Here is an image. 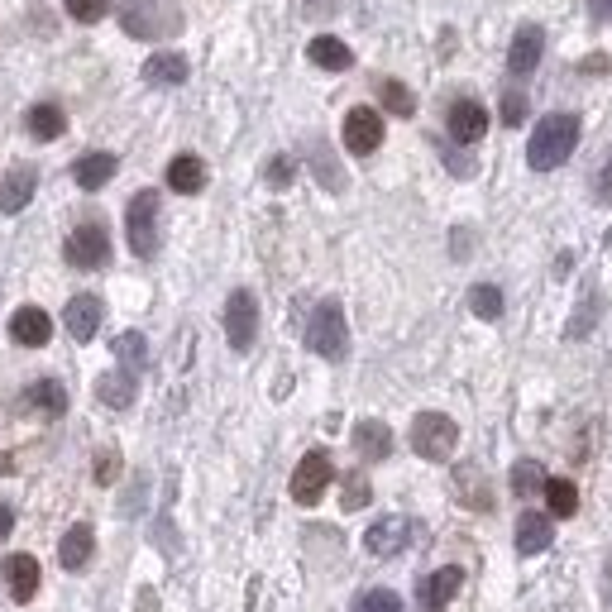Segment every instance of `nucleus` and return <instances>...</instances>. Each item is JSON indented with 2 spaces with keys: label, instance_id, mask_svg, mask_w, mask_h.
<instances>
[{
  "label": "nucleus",
  "instance_id": "nucleus-1",
  "mask_svg": "<svg viewBox=\"0 0 612 612\" xmlns=\"http://www.w3.org/2000/svg\"><path fill=\"white\" fill-rule=\"evenodd\" d=\"M579 144V120L574 115H546L536 130H531V144H526V163L536 168V173H550V168H560L569 153Z\"/></svg>",
  "mask_w": 612,
  "mask_h": 612
},
{
  "label": "nucleus",
  "instance_id": "nucleus-2",
  "mask_svg": "<svg viewBox=\"0 0 612 612\" xmlns=\"http://www.w3.org/2000/svg\"><path fill=\"white\" fill-rule=\"evenodd\" d=\"M120 24H125L130 39H168V34L182 29V10L173 0H125Z\"/></svg>",
  "mask_w": 612,
  "mask_h": 612
},
{
  "label": "nucleus",
  "instance_id": "nucleus-3",
  "mask_svg": "<svg viewBox=\"0 0 612 612\" xmlns=\"http://www.w3.org/2000/svg\"><path fill=\"white\" fill-rule=\"evenodd\" d=\"M306 350L321 354V359H345L350 354V326H345V311L340 302H321L311 311V326H306Z\"/></svg>",
  "mask_w": 612,
  "mask_h": 612
},
{
  "label": "nucleus",
  "instance_id": "nucleus-4",
  "mask_svg": "<svg viewBox=\"0 0 612 612\" xmlns=\"http://www.w3.org/2000/svg\"><path fill=\"white\" fill-rule=\"evenodd\" d=\"M455 445H459V426L445 412H421L412 421V450L421 459L440 464V459L455 455Z\"/></svg>",
  "mask_w": 612,
  "mask_h": 612
},
{
  "label": "nucleus",
  "instance_id": "nucleus-5",
  "mask_svg": "<svg viewBox=\"0 0 612 612\" xmlns=\"http://www.w3.org/2000/svg\"><path fill=\"white\" fill-rule=\"evenodd\" d=\"M125 240L139 259L158 254V192H134L130 211H125Z\"/></svg>",
  "mask_w": 612,
  "mask_h": 612
},
{
  "label": "nucleus",
  "instance_id": "nucleus-6",
  "mask_svg": "<svg viewBox=\"0 0 612 612\" xmlns=\"http://www.w3.org/2000/svg\"><path fill=\"white\" fill-rule=\"evenodd\" d=\"M330 479H335V464H330L326 450H311V455H302V464L292 469V503L316 507L321 498H326Z\"/></svg>",
  "mask_w": 612,
  "mask_h": 612
},
{
  "label": "nucleus",
  "instance_id": "nucleus-7",
  "mask_svg": "<svg viewBox=\"0 0 612 612\" xmlns=\"http://www.w3.org/2000/svg\"><path fill=\"white\" fill-rule=\"evenodd\" d=\"M67 263L72 268H106L110 259V235L106 225H96V220H87V225H77L72 235H67Z\"/></svg>",
  "mask_w": 612,
  "mask_h": 612
},
{
  "label": "nucleus",
  "instance_id": "nucleus-8",
  "mask_svg": "<svg viewBox=\"0 0 612 612\" xmlns=\"http://www.w3.org/2000/svg\"><path fill=\"white\" fill-rule=\"evenodd\" d=\"M254 330H259V302H254V292H230V302H225V340H230V350H249L254 345Z\"/></svg>",
  "mask_w": 612,
  "mask_h": 612
},
{
  "label": "nucleus",
  "instance_id": "nucleus-9",
  "mask_svg": "<svg viewBox=\"0 0 612 612\" xmlns=\"http://www.w3.org/2000/svg\"><path fill=\"white\" fill-rule=\"evenodd\" d=\"M378 144H383V115L369 106H354L350 115H345V149L364 158V153H373Z\"/></svg>",
  "mask_w": 612,
  "mask_h": 612
},
{
  "label": "nucleus",
  "instance_id": "nucleus-10",
  "mask_svg": "<svg viewBox=\"0 0 612 612\" xmlns=\"http://www.w3.org/2000/svg\"><path fill=\"white\" fill-rule=\"evenodd\" d=\"M541 53H546V29H541V24H522V29L512 34V48H507L512 77H531L536 63H541Z\"/></svg>",
  "mask_w": 612,
  "mask_h": 612
},
{
  "label": "nucleus",
  "instance_id": "nucleus-11",
  "mask_svg": "<svg viewBox=\"0 0 612 612\" xmlns=\"http://www.w3.org/2000/svg\"><path fill=\"white\" fill-rule=\"evenodd\" d=\"M101 316H106V306H101V297H91V292H77V297L63 306L67 335H72V340H82V345L101 330Z\"/></svg>",
  "mask_w": 612,
  "mask_h": 612
},
{
  "label": "nucleus",
  "instance_id": "nucleus-12",
  "mask_svg": "<svg viewBox=\"0 0 612 612\" xmlns=\"http://www.w3.org/2000/svg\"><path fill=\"white\" fill-rule=\"evenodd\" d=\"M459 584H464V569L445 565V569H436V574H426V579H421V589H416V603H421L426 612H445L450 603H455Z\"/></svg>",
  "mask_w": 612,
  "mask_h": 612
},
{
  "label": "nucleus",
  "instance_id": "nucleus-13",
  "mask_svg": "<svg viewBox=\"0 0 612 612\" xmlns=\"http://www.w3.org/2000/svg\"><path fill=\"white\" fill-rule=\"evenodd\" d=\"M407 541H412V522H407V517H383V522H373L369 531H364V550L378 555V560L397 555Z\"/></svg>",
  "mask_w": 612,
  "mask_h": 612
},
{
  "label": "nucleus",
  "instance_id": "nucleus-14",
  "mask_svg": "<svg viewBox=\"0 0 612 612\" xmlns=\"http://www.w3.org/2000/svg\"><path fill=\"white\" fill-rule=\"evenodd\" d=\"M0 579H5V589H10L15 603H29V598L39 593V560H34V555H5Z\"/></svg>",
  "mask_w": 612,
  "mask_h": 612
},
{
  "label": "nucleus",
  "instance_id": "nucleus-15",
  "mask_svg": "<svg viewBox=\"0 0 612 612\" xmlns=\"http://www.w3.org/2000/svg\"><path fill=\"white\" fill-rule=\"evenodd\" d=\"M48 335H53V321H48V311H39V306H20V311L10 316V340H15V345L39 350V345H48Z\"/></svg>",
  "mask_w": 612,
  "mask_h": 612
},
{
  "label": "nucleus",
  "instance_id": "nucleus-16",
  "mask_svg": "<svg viewBox=\"0 0 612 612\" xmlns=\"http://www.w3.org/2000/svg\"><path fill=\"white\" fill-rule=\"evenodd\" d=\"M488 134V110L479 101H455L450 106V139L455 144H479Z\"/></svg>",
  "mask_w": 612,
  "mask_h": 612
},
{
  "label": "nucleus",
  "instance_id": "nucleus-17",
  "mask_svg": "<svg viewBox=\"0 0 612 612\" xmlns=\"http://www.w3.org/2000/svg\"><path fill=\"white\" fill-rule=\"evenodd\" d=\"M34 187H39V173L34 168H10L5 182H0V211H24L29 201H34Z\"/></svg>",
  "mask_w": 612,
  "mask_h": 612
},
{
  "label": "nucleus",
  "instance_id": "nucleus-18",
  "mask_svg": "<svg viewBox=\"0 0 612 612\" xmlns=\"http://www.w3.org/2000/svg\"><path fill=\"white\" fill-rule=\"evenodd\" d=\"M134 393H139V378H134L130 369H110L96 378V397H101L106 407H115V412H125L134 402Z\"/></svg>",
  "mask_w": 612,
  "mask_h": 612
},
{
  "label": "nucleus",
  "instance_id": "nucleus-19",
  "mask_svg": "<svg viewBox=\"0 0 612 612\" xmlns=\"http://www.w3.org/2000/svg\"><path fill=\"white\" fill-rule=\"evenodd\" d=\"M354 450H359V459L378 464V459L393 455V431H388L383 421H359V426H354Z\"/></svg>",
  "mask_w": 612,
  "mask_h": 612
},
{
  "label": "nucleus",
  "instance_id": "nucleus-20",
  "mask_svg": "<svg viewBox=\"0 0 612 612\" xmlns=\"http://www.w3.org/2000/svg\"><path fill=\"white\" fill-rule=\"evenodd\" d=\"M168 187L182 192V197H192L206 187V163H201L197 153H177L173 163H168Z\"/></svg>",
  "mask_w": 612,
  "mask_h": 612
},
{
  "label": "nucleus",
  "instance_id": "nucleus-21",
  "mask_svg": "<svg viewBox=\"0 0 612 612\" xmlns=\"http://www.w3.org/2000/svg\"><path fill=\"white\" fill-rule=\"evenodd\" d=\"M550 536H555V531H550L546 512H522V517H517V550H522V555H541V550L550 546Z\"/></svg>",
  "mask_w": 612,
  "mask_h": 612
},
{
  "label": "nucleus",
  "instance_id": "nucleus-22",
  "mask_svg": "<svg viewBox=\"0 0 612 612\" xmlns=\"http://www.w3.org/2000/svg\"><path fill=\"white\" fill-rule=\"evenodd\" d=\"M72 177H77L82 192H101L110 177H115V153H87V158H77Z\"/></svg>",
  "mask_w": 612,
  "mask_h": 612
},
{
  "label": "nucleus",
  "instance_id": "nucleus-23",
  "mask_svg": "<svg viewBox=\"0 0 612 612\" xmlns=\"http://www.w3.org/2000/svg\"><path fill=\"white\" fill-rule=\"evenodd\" d=\"M91 546H96V536H91V526H87V522L67 526L63 546H58V560H63V569H87Z\"/></svg>",
  "mask_w": 612,
  "mask_h": 612
},
{
  "label": "nucleus",
  "instance_id": "nucleus-24",
  "mask_svg": "<svg viewBox=\"0 0 612 612\" xmlns=\"http://www.w3.org/2000/svg\"><path fill=\"white\" fill-rule=\"evenodd\" d=\"M306 58H311L316 67H326V72H345V67L354 63V53H350V48L340 44V39H330V34H321V39H311V44H306Z\"/></svg>",
  "mask_w": 612,
  "mask_h": 612
},
{
  "label": "nucleus",
  "instance_id": "nucleus-25",
  "mask_svg": "<svg viewBox=\"0 0 612 612\" xmlns=\"http://www.w3.org/2000/svg\"><path fill=\"white\" fill-rule=\"evenodd\" d=\"M144 77L153 87H177V82H187V58L182 53H153L144 63Z\"/></svg>",
  "mask_w": 612,
  "mask_h": 612
},
{
  "label": "nucleus",
  "instance_id": "nucleus-26",
  "mask_svg": "<svg viewBox=\"0 0 612 612\" xmlns=\"http://www.w3.org/2000/svg\"><path fill=\"white\" fill-rule=\"evenodd\" d=\"M24 407H39L44 416H63V412H67V393H63V383H53V378H44V383H34V388L24 393Z\"/></svg>",
  "mask_w": 612,
  "mask_h": 612
},
{
  "label": "nucleus",
  "instance_id": "nucleus-27",
  "mask_svg": "<svg viewBox=\"0 0 612 612\" xmlns=\"http://www.w3.org/2000/svg\"><path fill=\"white\" fill-rule=\"evenodd\" d=\"M541 493H546V507L555 512V517H574V512H579V488H574L569 479H546Z\"/></svg>",
  "mask_w": 612,
  "mask_h": 612
},
{
  "label": "nucleus",
  "instance_id": "nucleus-28",
  "mask_svg": "<svg viewBox=\"0 0 612 612\" xmlns=\"http://www.w3.org/2000/svg\"><path fill=\"white\" fill-rule=\"evenodd\" d=\"M63 110L53 106V101H39V106L29 110V134H34V139H58V134H63Z\"/></svg>",
  "mask_w": 612,
  "mask_h": 612
},
{
  "label": "nucleus",
  "instance_id": "nucleus-29",
  "mask_svg": "<svg viewBox=\"0 0 612 612\" xmlns=\"http://www.w3.org/2000/svg\"><path fill=\"white\" fill-rule=\"evenodd\" d=\"M115 359H120V369H144V359H149V340L139 335V330H125L120 340H115Z\"/></svg>",
  "mask_w": 612,
  "mask_h": 612
},
{
  "label": "nucleus",
  "instance_id": "nucleus-30",
  "mask_svg": "<svg viewBox=\"0 0 612 612\" xmlns=\"http://www.w3.org/2000/svg\"><path fill=\"white\" fill-rule=\"evenodd\" d=\"M546 488V469L536 464V459H522L517 469H512V493L517 498H531V493H541Z\"/></svg>",
  "mask_w": 612,
  "mask_h": 612
},
{
  "label": "nucleus",
  "instance_id": "nucleus-31",
  "mask_svg": "<svg viewBox=\"0 0 612 612\" xmlns=\"http://www.w3.org/2000/svg\"><path fill=\"white\" fill-rule=\"evenodd\" d=\"M469 306H474L479 321H498V316H503V292H498L493 283H479L474 292H469Z\"/></svg>",
  "mask_w": 612,
  "mask_h": 612
},
{
  "label": "nucleus",
  "instance_id": "nucleus-32",
  "mask_svg": "<svg viewBox=\"0 0 612 612\" xmlns=\"http://www.w3.org/2000/svg\"><path fill=\"white\" fill-rule=\"evenodd\" d=\"M378 96H383V106L393 110V115H412L416 110V96L402 87V82H393V77H388V82H378Z\"/></svg>",
  "mask_w": 612,
  "mask_h": 612
},
{
  "label": "nucleus",
  "instance_id": "nucleus-33",
  "mask_svg": "<svg viewBox=\"0 0 612 612\" xmlns=\"http://www.w3.org/2000/svg\"><path fill=\"white\" fill-rule=\"evenodd\" d=\"M354 612H402V598L393 589H369L354 603Z\"/></svg>",
  "mask_w": 612,
  "mask_h": 612
},
{
  "label": "nucleus",
  "instance_id": "nucleus-34",
  "mask_svg": "<svg viewBox=\"0 0 612 612\" xmlns=\"http://www.w3.org/2000/svg\"><path fill=\"white\" fill-rule=\"evenodd\" d=\"M63 5H67V15H72L77 24H96L110 10V0H63Z\"/></svg>",
  "mask_w": 612,
  "mask_h": 612
},
{
  "label": "nucleus",
  "instance_id": "nucleus-35",
  "mask_svg": "<svg viewBox=\"0 0 612 612\" xmlns=\"http://www.w3.org/2000/svg\"><path fill=\"white\" fill-rule=\"evenodd\" d=\"M292 173H297V163H292V158H273V163L263 168L268 187H287V182H292Z\"/></svg>",
  "mask_w": 612,
  "mask_h": 612
},
{
  "label": "nucleus",
  "instance_id": "nucleus-36",
  "mask_svg": "<svg viewBox=\"0 0 612 612\" xmlns=\"http://www.w3.org/2000/svg\"><path fill=\"white\" fill-rule=\"evenodd\" d=\"M526 120V96L522 91H507L503 96V125H522Z\"/></svg>",
  "mask_w": 612,
  "mask_h": 612
},
{
  "label": "nucleus",
  "instance_id": "nucleus-37",
  "mask_svg": "<svg viewBox=\"0 0 612 612\" xmlns=\"http://www.w3.org/2000/svg\"><path fill=\"white\" fill-rule=\"evenodd\" d=\"M120 479V455L115 450H101L96 455V483H115Z\"/></svg>",
  "mask_w": 612,
  "mask_h": 612
},
{
  "label": "nucleus",
  "instance_id": "nucleus-38",
  "mask_svg": "<svg viewBox=\"0 0 612 612\" xmlns=\"http://www.w3.org/2000/svg\"><path fill=\"white\" fill-rule=\"evenodd\" d=\"M311 163L321 168V182H326V187H340V168H335V158L321 153V144H311Z\"/></svg>",
  "mask_w": 612,
  "mask_h": 612
},
{
  "label": "nucleus",
  "instance_id": "nucleus-39",
  "mask_svg": "<svg viewBox=\"0 0 612 612\" xmlns=\"http://www.w3.org/2000/svg\"><path fill=\"white\" fill-rule=\"evenodd\" d=\"M364 503H369V483H364V479H350V483H345V507L354 512V507H364Z\"/></svg>",
  "mask_w": 612,
  "mask_h": 612
},
{
  "label": "nucleus",
  "instance_id": "nucleus-40",
  "mask_svg": "<svg viewBox=\"0 0 612 612\" xmlns=\"http://www.w3.org/2000/svg\"><path fill=\"white\" fill-rule=\"evenodd\" d=\"M593 192H598V201H603V206H612V158L603 163V173H598V187H593Z\"/></svg>",
  "mask_w": 612,
  "mask_h": 612
},
{
  "label": "nucleus",
  "instance_id": "nucleus-41",
  "mask_svg": "<svg viewBox=\"0 0 612 612\" xmlns=\"http://www.w3.org/2000/svg\"><path fill=\"white\" fill-rule=\"evenodd\" d=\"M589 15L598 24H612V0H589Z\"/></svg>",
  "mask_w": 612,
  "mask_h": 612
},
{
  "label": "nucleus",
  "instance_id": "nucleus-42",
  "mask_svg": "<svg viewBox=\"0 0 612 612\" xmlns=\"http://www.w3.org/2000/svg\"><path fill=\"white\" fill-rule=\"evenodd\" d=\"M10 531H15V512H10V507L0 503V541H5Z\"/></svg>",
  "mask_w": 612,
  "mask_h": 612
}]
</instances>
